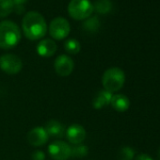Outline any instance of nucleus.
<instances>
[{
  "label": "nucleus",
  "mask_w": 160,
  "mask_h": 160,
  "mask_svg": "<svg viewBox=\"0 0 160 160\" xmlns=\"http://www.w3.org/2000/svg\"><path fill=\"white\" fill-rule=\"evenodd\" d=\"M125 82L124 72L118 67L108 69L102 76V84L104 90L113 93L120 91Z\"/></svg>",
  "instance_id": "nucleus-3"
},
{
  "label": "nucleus",
  "mask_w": 160,
  "mask_h": 160,
  "mask_svg": "<svg viewBox=\"0 0 160 160\" xmlns=\"http://www.w3.org/2000/svg\"><path fill=\"white\" fill-rule=\"evenodd\" d=\"M112 93L106 91L102 90L98 92V93L95 95V97L92 100V106L95 109H102L106 108L107 106L110 105V101L112 98Z\"/></svg>",
  "instance_id": "nucleus-13"
},
{
  "label": "nucleus",
  "mask_w": 160,
  "mask_h": 160,
  "mask_svg": "<svg viewBox=\"0 0 160 160\" xmlns=\"http://www.w3.org/2000/svg\"><path fill=\"white\" fill-rule=\"evenodd\" d=\"M14 9L13 0H0V18L7 17Z\"/></svg>",
  "instance_id": "nucleus-17"
},
{
  "label": "nucleus",
  "mask_w": 160,
  "mask_h": 160,
  "mask_svg": "<svg viewBox=\"0 0 160 160\" xmlns=\"http://www.w3.org/2000/svg\"><path fill=\"white\" fill-rule=\"evenodd\" d=\"M21 40L19 27L12 21L0 23V48L12 49L15 47Z\"/></svg>",
  "instance_id": "nucleus-2"
},
{
  "label": "nucleus",
  "mask_w": 160,
  "mask_h": 160,
  "mask_svg": "<svg viewBox=\"0 0 160 160\" xmlns=\"http://www.w3.org/2000/svg\"><path fill=\"white\" fill-rule=\"evenodd\" d=\"M28 0H13V3H14V6H22L23 4H26Z\"/></svg>",
  "instance_id": "nucleus-23"
},
{
  "label": "nucleus",
  "mask_w": 160,
  "mask_h": 160,
  "mask_svg": "<svg viewBox=\"0 0 160 160\" xmlns=\"http://www.w3.org/2000/svg\"><path fill=\"white\" fill-rule=\"evenodd\" d=\"M68 12L74 20H86L93 12V4L90 0H71L68 5Z\"/></svg>",
  "instance_id": "nucleus-4"
},
{
  "label": "nucleus",
  "mask_w": 160,
  "mask_h": 160,
  "mask_svg": "<svg viewBox=\"0 0 160 160\" xmlns=\"http://www.w3.org/2000/svg\"><path fill=\"white\" fill-rule=\"evenodd\" d=\"M93 11L100 14H107L112 11V2L110 0H97L93 4Z\"/></svg>",
  "instance_id": "nucleus-15"
},
{
  "label": "nucleus",
  "mask_w": 160,
  "mask_h": 160,
  "mask_svg": "<svg viewBox=\"0 0 160 160\" xmlns=\"http://www.w3.org/2000/svg\"><path fill=\"white\" fill-rule=\"evenodd\" d=\"M71 31V27L69 22L63 17H57L53 19L49 26V33L55 40L65 39Z\"/></svg>",
  "instance_id": "nucleus-6"
},
{
  "label": "nucleus",
  "mask_w": 160,
  "mask_h": 160,
  "mask_svg": "<svg viewBox=\"0 0 160 160\" xmlns=\"http://www.w3.org/2000/svg\"><path fill=\"white\" fill-rule=\"evenodd\" d=\"M32 160H45V153L41 150H36L31 153Z\"/></svg>",
  "instance_id": "nucleus-21"
},
{
  "label": "nucleus",
  "mask_w": 160,
  "mask_h": 160,
  "mask_svg": "<svg viewBox=\"0 0 160 160\" xmlns=\"http://www.w3.org/2000/svg\"><path fill=\"white\" fill-rule=\"evenodd\" d=\"M119 159L120 160H134L135 152L131 147H122L119 152Z\"/></svg>",
  "instance_id": "nucleus-20"
},
{
  "label": "nucleus",
  "mask_w": 160,
  "mask_h": 160,
  "mask_svg": "<svg viewBox=\"0 0 160 160\" xmlns=\"http://www.w3.org/2000/svg\"><path fill=\"white\" fill-rule=\"evenodd\" d=\"M65 136L70 143L73 145L81 144L86 138V130L82 125L73 123L66 129Z\"/></svg>",
  "instance_id": "nucleus-9"
},
{
  "label": "nucleus",
  "mask_w": 160,
  "mask_h": 160,
  "mask_svg": "<svg viewBox=\"0 0 160 160\" xmlns=\"http://www.w3.org/2000/svg\"><path fill=\"white\" fill-rule=\"evenodd\" d=\"M158 154H159V157H160V148H159V151H158Z\"/></svg>",
  "instance_id": "nucleus-24"
},
{
  "label": "nucleus",
  "mask_w": 160,
  "mask_h": 160,
  "mask_svg": "<svg viewBox=\"0 0 160 160\" xmlns=\"http://www.w3.org/2000/svg\"><path fill=\"white\" fill-rule=\"evenodd\" d=\"M110 105L115 110H117L119 112H124L129 108L130 101H129L128 97L125 96L124 94L118 93V94L112 95Z\"/></svg>",
  "instance_id": "nucleus-14"
},
{
  "label": "nucleus",
  "mask_w": 160,
  "mask_h": 160,
  "mask_svg": "<svg viewBox=\"0 0 160 160\" xmlns=\"http://www.w3.org/2000/svg\"><path fill=\"white\" fill-rule=\"evenodd\" d=\"M57 51V44L51 39L42 40L37 45V53L42 58H50Z\"/></svg>",
  "instance_id": "nucleus-12"
},
{
  "label": "nucleus",
  "mask_w": 160,
  "mask_h": 160,
  "mask_svg": "<svg viewBox=\"0 0 160 160\" xmlns=\"http://www.w3.org/2000/svg\"><path fill=\"white\" fill-rule=\"evenodd\" d=\"M48 153L54 160H67L71 156V147L64 141L56 140L48 146Z\"/></svg>",
  "instance_id": "nucleus-7"
},
{
  "label": "nucleus",
  "mask_w": 160,
  "mask_h": 160,
  "mask_svg": "<svg viewBox=\"0 0 160 160\" xmlns=\"http://www.w3.org/2000/svg\"><path fill=\"white\" fill-rule=\"evenodd\" d=\"M88 152H89V149L86 145L77 144V145H74L72 148H71V156L82 158L88 154Z\"/></svg>",
  "instance_id": "nucleus-19"
},
{
  "label": "nucleus",
  "mask_w": 160,
  "mask_h": 160,
  "mask_svg": "<svg viewBox=\"0 0 160 160\" xmlns=\"http://www.w3.org/2000/svg\"><path fill=\"white\" fill-rule=\"evenodd\" d=\"M48 135L44 129V127L37 126L31 129L28 134V141L29 144L35 147L42 146L48 141Z\"/></svg>",
  "instance_id": "nucleus-10"
},
{
  "label": "nucleus",
  "mask_w": 160,
  "mask_h": 160,
  "mask_svg": "<svg viewBox=\"0 0 160 160\" xmlns=\"http://www.w3.org/2000/svg\"><path fill=\"white\" fill-rule=\"evenodd\" d=\"M54 68H55L56 72L59 76L65 77L72 73L74 68V63L69 56L60 55L55 59Z\"/></svg>",
  "instance_id": "nucleus-8"
},
{
  "label": "nucleus",
  "mask_w": 160,
  "mask_h": 160,
  "mask_svg": "<svg viewBox=\"0 0 160 160\" xmlns=\"http://www.w3.org/2000/svg\"><path fill=\"white\" fill-rule=\"evenodd\" d=\"M22 28L28 39L36 41L45 36L47 32V24L41 13L38 12H29L24 16Z\"/></svg>",
  "instance_id": "nucleus-1"
},
{
  "label": "nucleus",
  "mask_w": 160,
  "mask_h": 160,
  "mask_svg": "<svg viewBox=\"0 0 160 160\" xmlns=\"http://www.w3.org/2000/svg\"><path fill=\"white\" fill-rule=\"evenodd\" d=\"M48 137H52L54 138H61L64 137L66 128L65 126L57 120H50L46 122L44 127Z\"/></svg>",
  "instance_id": "nucleus-11"
},
{
  "label": "nucleus",
  "mask_w": 160,
  "mask_h": 160,
  "mask_svg": "<svg viewBox=\"0 0 160 160\" xmlns=\"http://www.w3.org/2000/svg\"><path fill=\"white\" fill-rule=\"evenodd\" d=\"M65 51L71 55H76L80 52L81 49V45H80L79 42L75 39H69L64 43Z\"/></svg>",
  "instance_id": "nucleus-18"
},
{
  "label": "nucleus",
  "mask_w": 160,
  "mask_h": 160,
  "mask_svg": "<svg viewBox=\"0 0 160 160\" xmlns=\"http://www.w3.org/2000/svg\"><path fill=\"white\" fill-rule=\"evenodd\" d=\"M135 160H153V159L146 153H140L135 158Z\"/></svg>",
  "instance_id": "nucleus-22"
},
{
  "label": "nucleus",
  "mask_w": 160,
  "mask_h": 160,
  "mask_svg": "<svg viewBox=\"0 0 160 160\" xmlns=\"http://www.w3.org/2000/svg\"><path fill=\"white\" fill-rule=\"evenodd\" d=\"M101 24H100V21L98 19V17L96 16H93V17H89L88 19H86L82 25L83 28L87 31V32H90V33H94L96 32L99 28H100Z\"/></svg>",
  "instance_id": "nucleus-16"
},
{
  "label": "nucleus",
  "mask_w": 160,
  "mask_h": 160,
  "mask_svg": "<svg viewBox=\"0 0 160 160\" xmlns=\"http://www.w3.org/2000/svg\"><path fill=\"white\" fill-rule=\"evenodd\" d=\"M23 68L22 59L13 54H5L0 57V69L8 74H16Z\"/></svg>",
  "instance_id": "nucleus-5"
}]
</instances>
